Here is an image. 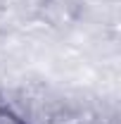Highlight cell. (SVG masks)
Returning <instances> with one entry per match:
<instances>
[{
	"instance_id": "6da1fadb",
	"label": "cell",
	"mask_w": 121,
	"mask_h": 124,
	"mask_svg": "<svg viewBox=\"0 0 121 124\" xmlns=\"http://www.w3.org/2000/svg\"><path fill=\"white\" fill-rule=\"evenodd\" d=\"M0 124H26V122H24L12 108H7V105L0 103Z\"/></svg>"
}]
</instances>
